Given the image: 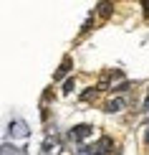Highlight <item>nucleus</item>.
Segmentation results:
<instances>
[{
  "mask_svg": "<svg viewBox=\"0 0 149 155\" xmlns=\"http://www.w3.org/2000/svg\"><path fill=\"white\" fill-rule=\"evenodd\" d=\"M10 135H13V137H28V125H25L23 120L10 122Z\"/></svg>",
  "mask_w": 149,
  "mask_h": 155,
  "instance_id": "f257e3e1",
  "label": "nucleus"
},
{
  "mask_svg": "<svg viewBox=\"0 0 149 155\" xmlns=\"http://www.w3.org/2000/svg\"><path fill=\"white\" fill-rule=\"evenodd\" d=\"M88 135H91V127H88V125H79V127H73L71 137H73V140H86Z\"/></svg>",
  "mask_w": 149,
  "mask_h": 155,
  "instance_id": "f03ea898",
  "label": "nucleus"
},
{
  "mask_svg": "<svg viewBox=\"0 0 149 155\" xmlns=\"http://www.w3.org/2000/svg\"><path fill=\"white\" fill-rule=\"evenodd\" d=\"M121 107H124V102H121V99H111V102H106V107H104V109H106V112H119Z\"/></svg>",
  "mask_w": 149,
  "mask_h": 155,
  "instance_id": "7ed1b4c3",
  "label": "nucleus"
},
{
  "mask_svg": "<svg viewBox=\"0 0 149 155\" xmlns=\"http://www.w3.org/2000/svg\"><path fill=\"white\" fill-rule=\"evenodd\" d=\"M94 147H96V150H101V153H109V147H111V140H109V137H101Z\"/></svg>",
  "mask_w": 149,
  "mask_h": 155,
  "instance_id": "20e7f679",
  "label": "nucleus"
},
{
  "mask_svg": "<svg viewBox=\"0 0 149 155\" xmlns=\"http://www.w3.org/2000/svg\"><path fill=\"white\" fill-rule=\"evenodd\" d=\"M68 66H71V61L66 59V61H63V64H61V71H58V74H56V76H58V79H61V76H63V74H66V71H68Z\"/></svg>",
  "mask_w": 149,
  "mask_h": 155,
  "instance_id": "39448f33",
  "label": "nucleus"
},
{
  "mask_svg": "<svg viewBox=\"0 0 149 155\" xmlns=\"http://www.w3.org/2000/svg\"><path fill=\"white\" fill-rule=\"evenodd\" d=\"M3 155H23V153H15V147H10V145H3Z\"/></svg>",
  "mask_w": 149,
  "mask_h": 155,
  "instance_id": "423d86ee",
  "label": "nucleus"
},
{
  "mask_svg": "<svg viewBox=\"0 0 149 155\" xmlns=\"http://www.w3.org/2000/svg\"><path fill=\"white\" fill-rule=\"evenodd\" d=\"M141 109H144V112H149V92H147V99H144V104H141Z\"/></svg>",
  "mask_w": 149,
  "mask_h": 155,
  "instance_id": "0eeeda50",
  "label": "nucleus"
},
{
  "mask_svg": "<svg viewBox=\"0 0 149 155\" xmlns=\"http://www.w3.org/2000/svg\"><path fill=\"white\" fill-rule=\"evenodd\" d=\"M79 155H91V147H81V150H79Z\"/></svg>",
  "mask_w": 149,
  "mask_h": 155,
  "instance_id": "6e6552de",
  "label": "nucleus"
},
{
  "mask_svg": "<svg viewBox=\"0 0 149 155\" xmlns=\"http://www.w3.org/2000/svg\"><path fill=\"white\" fill-rule=\"evenodd\" d=\"M147 143H149V132H147Z\"/></svg>",
  "mask_w": 149,
  "mask_h": 155,
  "instance_id": "1a4fd4ad",
  "label": "nucleus"
}]
</instances>
